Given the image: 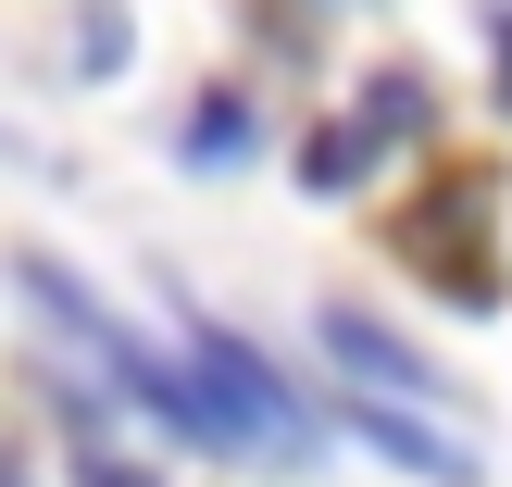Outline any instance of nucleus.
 <instances>
[{
	"instance_id": "f03ea898",
	"label": "nucleus",
	"mask_w": 512,
	"mask_h": 487,
	"mask_svg": "<svg viewBox=\"0 0 512 487\" xmlns=\"http://www.w3.org/2000/svg\"><path fill=\"white\" fill-rule=\"evenodd\" d=\"M188 375L213 388V413L238 425V450H263L275 425H300V400H288V388L263 375V350H238L225 325H188Z\"/></svg>"
},
{
	"instance_id": "39448f33",
	"label": "nucleus",
	"mask_w": 512,
	"mask_h": 487,
	"mask_svg": "<svg viewBox=\"0 0 512 487\" xmlns=\"http://www.w3.org/2000/svg\"><path fill=\"white\" fill-rule=\"evenodd\" d=\"M425 113H438V100H425V75H375V88H363V138H375V150L425 138Z\"/></svg>"
},
{
	"instance_id": "0eeeda50",
	"label": "nucleus",
	"mask_w": 512,
	"mask_h": 487,
	"mask_svg": "<svg viewBox=\"0 0 512 487\" xmlns=\"http://www.w3.org/2000/svg\"><path fill=\"white\" fill-rule=\"evenodd\" d=\"M238 150H250V100H200V125H188V163H238Z\"/></svg>"
},
{
	"instance_id": "f257e3e1",
	"label": "nucleus",
	"mask_w": 512,
	"mask_h": 487,
	"mask_svg": "<svg viewBox=\"0 0 512 487\" xmlns=\"http://www.w3.org/2000/svg\"><path fill=\"white\" fill-rule=\"evenodd\" d=\"M475 213H488V175H450V188H425L413 213H400V263H413L438 300L488 313V300H500V238H488Z\"/></svg>"
},
{
	"instance_id": "7ed1b4c3",
	"label": "nucleus",
	"mask_w": 512,
	"mask_h": 487,
	"mask_svg": "<svg viewBox=\"0 0 512 487\" xmlns=\"http://www.w3.org/2000/svg\"><path fill=\"white\" fill-rule=\"evenodd\" d=\"M325 363H350L363 388H400V400H450V375L425 363L413 338H388L375 313H325Z\"/></svg>"
},
{
	"instance_id": "6e6552de",
	"label": "nucleus",
	"mask_w": 512,
	"mask_h": 487,
	"mask_svg": "<svg viewBox=\"0 0 512 487\" xmlns=\"http://www.w3.org/2000/svg\"><path fill=\"white\" fill-rule=\"evenodd\" d=\"M75 487H150V475L125 463V450H100V438H88V450H75Z\"/></svg>"
},
{
	"instance_id": "423d86ee",
	"label": "nucleus",
	"mask_w": 512,
	"mask_h": 487,
	"mask_svg": "<svg viewBox=\"0 0 512 487\" xmlns=\"http://www.w3.org/2000/svg\"><path fill=\"white\" fill-rule=\"evenodd\" d=\"M363 163H375V138H363V113H350V125H325V138L300 150V175H313V188H363Z\"/></svg>"
},
{
	"instance_id": "1a4fd4ad",
	"label": "nucleus",
	"mask_w": 512,
	"mask_h": 487,
	"mask_svg": "<svg viewBox=\"0 0 512 487\" xmlns=\"http://www.w3.org/2000/svg\"><path fill=\"white\" fill-rule=\"evenodd\" d=\"M0 487H38V463H13V450H0Z\"/></svg>"
},
{
	"instance_id": "20e7f679",
	"label": "nucleus",
	"mask_w": 512,
	"mask_h": 487,
	"mask_svg": "<svg viewBox=\"0 0 512 487\" xmlns=\"http://www.w3.org/2000/svg\"><path fill=\"white\" fill-rule=\"evenodd\" d=\"M338 425H350V438L375 450V463H400V475H425V487H463V475H475V450H463V438H438V425H413V413H388V400H350Z\"/></svg>"
}]
</instances>
